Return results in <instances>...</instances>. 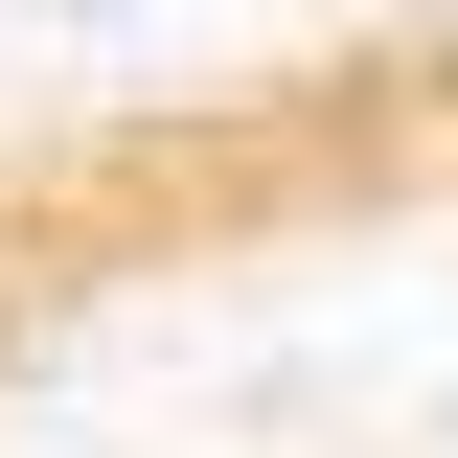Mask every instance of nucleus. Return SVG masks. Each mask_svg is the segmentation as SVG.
Wrapping results in <instances>:
<instances>
[{"label":"nucleus","mask_w":458,"mask_h":458,"mask_svg":"<svg viewBox=\"0 0 458 458\" xmlns=\"http://www.w3.org/2000/svg\"><path fill=\"white\" fill-rule=\"evenodd\" d=\"M0 458H458V0L0 114Z\"/></svg>","instance_id":"nucleus-1"}]
</instances>
